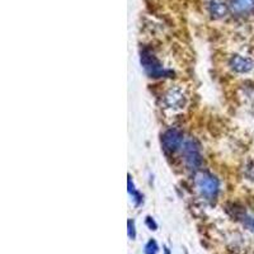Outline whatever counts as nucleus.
I'll list each match as a JSON object with an SVG mask.
<instances>
[{
    "label": "nucleus",
    "mask_w": 254,
    "mask_h": 254,
    "mask_svg": "<svg viewBox=\"0 0 254 254\" xmlns=\"http://www.w3.org/2000/svg\"><path fill=\"white\" fill-rule=\"evenodd\" d=\"M197 188L201 190V193L205 194L206 197H212L217 193L219 190V182L217 179L207 173H201L197 177L196 181Z\"/></svg>",
    "instance_id": "nucleus-1"
},
{
    "label": "nucleus",
    "mask_w": 254,
    "mask_h": 254,
    "mask_svg": "<svg viewBox=\"0 0 254 254\" xmlns=\"http://www.w3.org/2000/svg\"><path fill=\"white\" fill-rule=\"evenodd\" d=\"M183 155H185L186 163L190 168L196 169L201 164V155H199L198 146L192 140H188L183 147Z\"/></svg>",
    "instance_id": "nucleus-2"
},
{
    "label": "nucleus",
    "mask_w": 254,
    "mask_h": 254,
    "mask_svg": "<svg viewBox=\"0 0 254 254\" xmlns=\"http://www.w3.org/2000/svg\"><path fill=\"white\" fill-rule=\"evenodd\" d=\"M141 64L145 71L153 78H159V76L164 75V69L153 55H149V54L144 52L141 55Z\"/></svg>",
    "instance_id": "nucleus-3"
},
{
    "label": "nucleus",
    "mask_w": 254,
    "mask_h": 254,
    "mask_svg": "<svg viewBox=\"0 0 254 254\" xmlns=\"http://www.w3.org/2000/svg\"><path fill=\"white\" fill-rule=\"evenodd\" d=\"M183 142V135L178 130H169L163 136V145L165 150L176 151Z\"/></svg>",
    "instance_id": "nucleus-4"
},
{
    "label": "nucleus",
    "mask_w": 254,
    "mask_h": 254,
    "mask_svg": "<svg viewBox=\"0 0 254 254\" xmlns=\"http://www.w3.org/2000/svg\"><path fill=\"white\" fill-rule=\"evenodd\" d=\"M230 66L237 72H249L254 67V63L249 58L237 55L231 58Z\"/></svg>",
    "instance_id": "nucleus-5"
},
{
    "label": "nucleus",
    "mask_w": 254,
    "mask_h": 254,
    "mask_svg": "<svg viewBox=\"0 0 254 254\" xmlns=\"http://www.w3.org/2000/svg\"><path fill=\"white\" fill-rule=\"evenodd\" d=\"M230 8L235 14H251L254 13V0H231Z\"/></svg>",
    "instance_id": "nucleus-6"
},
{
    "label": "nucleus",
    "mask_w": 254,
    "mask_h": 254,
    "mask_svg": "<svg viewBox=\"0 0 254 254\" xmlns=\"http://www.w3.org/2000/svg\"><path fill=\"white\" fill-rule=\"evenodd\" d=\"M165 102L172 108L181 107L183 102H185V95H183L181 89H171L168 92L167 97H165Z\"/></svg>",
    "instance_id": "nucleus-7"
},
{
    "label": "nucleus",
    "mask_w": 254,
    "mask_h": 254,
    "mask_svg": "<svg viewBox=\"0 0 254 254\" xmlns=\"http://www.w3.org/2000/svg\"><path fill=\"white\" fill-rule=\"evenodd\" d=\"M210 13L216 19L225 17L226 13H228V5L222 0H211Z\"/></svg>",
    "instance_id": "nucleus-8"
},
{
    "label": "nucleus",
    "mask_w": 254,
    "mask_h": 254,
    "mask_svg": "<svg viewBox=\"0 0 254 254\" xmlns=\"http://www.w3.org/2000/svg\"><path fill=\"white\" fill-rule=\"evenodd\" d=\"M159 252V247L155 240H149L145 246V254H156Z\"/></svg>",
    "instance_id": "nucleus-9"
},
{
    "label": "nucleus",
    "mask_w": 254,
    "mask_h": 254,
    "mask_svg": "<svg viewBox=\"0 0 254 254\" xmlns=\"http://www.w3.org/2000/svg\"><path fill=\"white\" fill-rule=\"evenodd\" d=\"M243 224L246 225V228H248L252 233H254V217L253 216H246L243 217Z\"/></svg>",
    "instance_id": "nucleus-10"
},
{
    "label": "nucleus",
    "mask_w": 254,
    "mask_h": 254,
    "mask_svg": "<svg viewBox=\"0 0 254 254\" xmlns=\"http://www.w3.org/2000/svg\"><path fill=\"white\" fill-rule=\"evenodd\" d=\"M128 237L131 239H135L136 233H135V225H133V221H128Z\"/></svg>",
    "instance_id": "nucleus-11"
},
{
    "label": "nucleus",
    "mask_w": 254,
    "mask_h": 254,
    "mask_svg": "<svg viewBox=\"0 0 254 254\" xmlns=\"http://www.w3.org/2000/svg\"><path fill=\"white\" fill-rule=\"evenodd\" d=\"M146 224L149 225V228L151 229V230H156V224L154 222V220L151 219V217H147L146 219Z\"/></svg>",
    "instance_id": "nucleus-12"
},
{
    "label": "nucleus",
    "mask_w": 254,
    "mask_h": 254,
    "mask_svg": "<svg viewBox=\"0 0 254 254\" xmlns=\"http://www.w3.org/2000/svg\"><path fill=\"white\" fill-rule=\"evenodd\" d=\"M165 254H169V251L167 248H165Z\"/></svg>",
    "instance_id": "nucleus-13"
}]
</instances>
